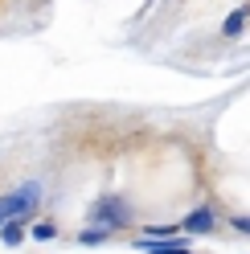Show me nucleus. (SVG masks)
I'll use <instances>...</instances> for the list:
<instances>
[{
	"instance_id": "1",
	"label": "nucleus",
	"mask_w": 250,
	"mask_h": 254,
	"mask_svg": "<svg viewBox=\"0 0 250 254\" xmlns=\"http://www.w3.org/2000/svg\"><path fill=\"white\" fill-rule=\"evenodd\" d=\"M37 197H41V185L37 181H29L25 189H17V193H8V197H0V226L4 221H12V217H21V213H29L37 205Z\"/></svg>"
},
{
	"instance_id": "2",
	"label": "nucleus",
	"mask_w": 250,
	"mask_h": 254,
	"mask_svg": "<svg viewBox=\"0 0 250 254\" xmlns=\"http://www.w3.org/2000/svg\"><path fill=\"white\" fill-rule=\"evenodd\" d=\"M95 217L103 221V230L127 226V209H123V201H99V205H95Z\"/></svg>"
},
{
	"instance_id": "3",
	"label": "nucleus",
	"mask_w": 250,
	"mask_h": 254,
	"mask_svg": "<svg viewBox=\"0 0 250 254\" xmlns=\"http://www.w3.org/2000/svg\"><path fill=\"white\" fill-rule=\"evenodd\" d=\"M181 230L185 234H209L213 230V209H209V205H201L197 213H189V217L181 221Z\"/></svg>"
},
{
	"instance_id": "4",
	"label": "nucleus",
	"mask_w": 250,
	"mask_h": 254,
	"mask_svg": "<svg viewBox=\"0 0 250 254\" xmlns=\"http://www.w3.org/2000/svg\"><path fill=\"white\" fill-rule=\"evenodd\" d=\"M139 250L144 254H193L189 246H181V242H148V238H139Z\"/></svg>"
},
{
	"instance_id": "5",
	"label": "nucleus",
	"mask_w": 250,
	"mask_h": 254,
	"mask_svg": "<svg viewBox=\"0 0 250 254\" xmlns=\"http://www.w3.org/2000/svg\"><path fill=\"white\" fill-rule=\"evenodd\" d=\"M246 12H250V8H238V12H234V17L226 21V29H222L226 37H238V33H242V25H246Z\"/></svg>"
},
{
	"instance_id": "6",
	"label": "nucleus",
	"mask_w": 250,
	"mask_h": 254,
	"mask_svg": "<svg viewBox=\"0 0 250 254\" xmlns=\"http://www.w3.org/2000/svg\"><path fill=\"white\" fill-rule=\"evenodd\" d=\"M0 230H4V242H8V246H17L21 238H25V230H21V221H4V226H0Z\"/></svg>"
},
{
	"instance_id": "7",
	"label": "nucleus",
	"mask_w": 250,
	"mask_h": 254,
	"mask_svg": "<svg viewBox=\"0 0 250 254\" xmlns=\"http://www.w3.org/2000/svg\"><path fill=\"white\" fill-rule=\"evenodd\" d=\"M103 238H107V230H82V234H78V242H82V246H99Z\"/></svg>"
},
{
	"instance_id": "8",
	"label": "nucleus",
	"mask_w": 250,
	"mask_h": 254,
	"mask_svg": "<svg viewBox=\"0 0 250 254\" xmlns=\"http://www.w3.org/2000/svg\"><path fill=\"white\" fill-rule=\"evenodd\" d=\"M33 238H37V242H50V238H58V230L50 226V221H37V226H33Z\"/></svg>"
},
{
	"instance_id": "9",
	"label": "nucleus",
	"mask_w": 250,
	"mask_h": 254,
	"mask_svg": "<svg viewBox=\"0 0 250 254\" xmlns=\"http://www.w3.org/2000/svg\"><path fill=\"white\" fill-rule=\"evenodd\" d=\"M234 230H242V234H250V217H234Z\"/></svg>"
}]
</instances>
